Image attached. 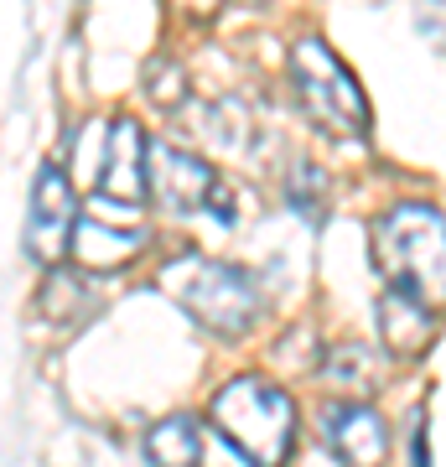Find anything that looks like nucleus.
Returning <instances> with one entry per match:
<instances>
[{"instance_id":"9","label":"nucleus","mask_w":446,"mask_h":467,"mask_svg":"<svg viewBox=\"0 0 446 467\" xmlns=\"http://www.w3.org/2000/svg\"><path fill=\"white\" fill-rule=\"evenodd\" d=\"M379 333H384V348L395 353V358H415V353H426L430 337H436V306H426V301L410 296V291L384 285Z\"/></svg>"},{"instance_id":"8","label":"nucleus","mask_w":446,"mask_h":467,"mask_svg":"<svg viewBox=\"0 0 446 467\" xmlns=\"http://www.w3.org/2000/svg\"><path fill=\"white\" fill-rule=\"evenodd\" d=\"M322 431H327V447L337 451L343 467H384V457H389V426L368 400L327 405Z\"/></svg>"},{"instance_id":"6","label":"nucleus","mask_w":446,"mask_h":467,"mask_svg":"<svg viewBox=\"0 0 446 467\" xmlns=\"http://www.w3.org/2000/svg\"><path fill=\"white\" fill-rule=\"evenodd\" d=\"M78 202H73V182H67L63 167L42 161L32 177V213H26V229H21V244L36 265H57L67 250H73V234H78Z\"/></svg>"},{"instance_id":"3","label":"nucleus","mask_w":446,"mask_h":467,"mask_svg":"<svg viewBox=\"0 0 446 467\" xmlns=\"http://www.w3.org/2000/svg\"><path fill=\"white\" fill-rule=\"evenodd\" d=\"M156 285L198 327H208L218 337H244L264 312V291L249 270L229 265V260H208L198 250L171 254L161 265V275H156Z\"/></svg>"},{"instance_id":"11","label":"nucleus","mask_w":446,"mask_h":467,"mask_svg":"<svg viewBox=\"0 0 446 467\" xmlns=\"http://www.w3.org/2000/svg\"><path fill=\"white\" fill-rule=\"evenodd\" d=\"M146 250V229L135 223H115V218H83L73 234V254L83 270H119Z\"/></svg>"},{"instance_id":"1","label":"nucleus","mask_w":446,"mask_h":467,"mask_svg":"<svg viewBox=\"0 0 446 467\" xmlns=\"http://www.w3.org/2000/svg\"><path fill=\"white\" fill-rule=\"evenodd\" d=\"M374 265L395 291L446 306V213L436 202H389L368 229Z\"/></svg>"},{"instance_id":"4","label":"nucleus","mask_w":446,"mask_h":467,"mask_svg":"<svg viewBox=\"0 0 446 467\" xmlns=\"http://www.w3.org/2000/svg\"><path fill=\"white\" fill-rule=\"evenodd\" d=\"M150 146L146 130L135 125V119H94V125H83L73 135V150H67V161L78 171H88V182H94V208H109V213L130 218L150 192Z\"/></svg>"},{"instance_id":"13","label":"nucleus","mask_w":446,"mask_h":467,"mask_svg":"<svg viewBox=\"0 0 446 467\" xmlns=\"http://www.w3.org/2000/svg\"><path fill=\"white\" fill-rule=\"evenodd\" d=\"M285 202H291L306 223H322V218H327V177H322V167H306V161H301V167L285 177Z\"/></svg>"},{"instance_id":"10","label":"nucleus","mask_w":446,"mask_h":467,"mask_svg":"<svg viewBox=\"0 0 446 467\" xmlns=\"http://www.w3.org/2000/svg\"><path fill=\"white\" fill-rule=\"evenodd\" d=\"M384 374H389V358L379 348L358 343V337H343L322 353V379L332 389H343V400H368L384 384Z\"/></svg>"},{"instance_id":"14","label":"nucleus","mask_w":446,"mask_h":467,"mask_svg":"<svg viewBox=\"0 0 446 467\" xmlns=\"http://www.w3.org/2000/svg\"><path fill=\"white\" fill-rule=\"evenodd\" d=\"M202 135H208L218 150L244 156V146H249V119H244V109H239V104H218V109H208V115H202Z\"/></svg>"},{"instance_id":"5","label":"nucleus","mask_w":446,"mask_h":467,"mask_svg":"<svg viewBox=\"0 0 446 467\" xmlns=\"http://www.w3.org/2000/svg\"><path fill=\"white\" fill-rule=\"evenodd\" d=\"M291 84H296L301 109L322 125L327 135H368V99L358 78L343 67V57L322 42V36H301L291 47Z\"/></svg>"},{"instance_id":"7","label":"nucleus","mask_w":446,"mask_h":467,"mask_svg":"<svg viewBox=\"0 0 446 467\" xmlns=\"http://www.w3.org/2000/svg\"><path fill=\"white\" fill-rule=\"evenodd\" d=\"M218 192H223V177L202 156H192L182 146H166V140L150 146V198L161 202L171 218L213 213Z\"/></svg>"},{"instance_id":"17","label":"nucleus","mask_w":446,"mask_h":467,"mask_svg":"<svg viewBox=\"0 0 446 467\" xmlns=\"http://www.w3.org/2000/svg\"><path fill=\"white\" fill-rule=\"evenodd\" d=\"M410 467H430V447H426V410L410 416Z\"/></svg>"},{"instance_id":"16","label":"nucleus","mask_w":446,"mask_h":467,"mask_svg":"<svg viewBox=\"0 0 446 467\" xmlns=\"http://www.w3.org/2000/svg\"><path fill=\"white\" fill-rule=\"evenodd\" d=\"M182 84H187V73H182V63H171V57H156V63L146 67V88H150L156 104H171L182 94Z\"/></svg>"},{"instance_id":"2","label":"nucleus","mask_w":446,"mask_h":467,"mask_svg":"<svg viewBox=\"0 0 446 467\" xmlns=\"http://www.w3.org/2000/svg\"><path fill=\"white\" fill-rule=\"evenodd\" d=\"M208 420L249 467H285L296 447V400L264 374H239L218 384L208 400Z\"/></svg>"},{"instance_id":"12","label":"nucleus","mask_w":446,"mask_h":467,"mask_svg":"<svg viewBox=\"0 0 446 467\" xmlns=\"http://www.w3.org/2000/svg\"><path fill=\"white\" fill-rule=\"evenodd\" d=\"M150 467H198L202 462V436H198V420L192 416H166L156 420L140 441Z\"/></svg>"},{"instance_id":"15","label":"nucleus","mask_w":446,"mask_h":467,"mask_svg":"<svg viewBox=\"0 0 446 467\" xmlns=\"http://www.w3.org/2000/svg\"><path fill=\"white\" fill-rule=\"evenodd\" d=\"M78 296H88L78 275H67V270H52L47 281H42V291H36V306H42L47 317H57L63 327H73V322H78V317H73Z\"/></svg>"}]
</instances>
